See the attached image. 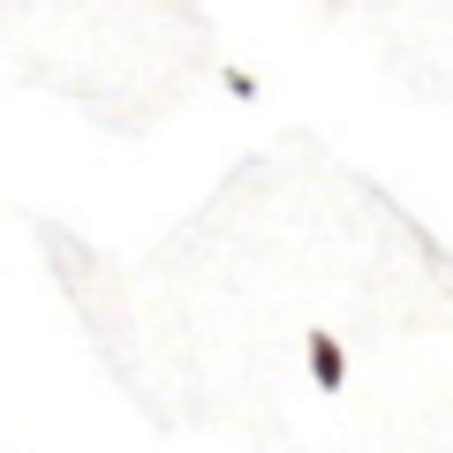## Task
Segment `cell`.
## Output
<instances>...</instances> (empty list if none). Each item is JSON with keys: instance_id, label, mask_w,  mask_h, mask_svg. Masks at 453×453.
<instances>
[{"instance_id": "1", "label": "cell", "mask_w": 453, "mask_h": 453, "mask_svg": "<svg viewBox=\"0 0 453 453\" xmlns=\"http://www.w3.org/2000/svg\"><path fill=\"white\" fill-rule=\"evenodd\" d=\"M303 348H310V378H318L325 393H340V386H348V348H340L333 333H310Z\"/></svg>"}]
</instances>
